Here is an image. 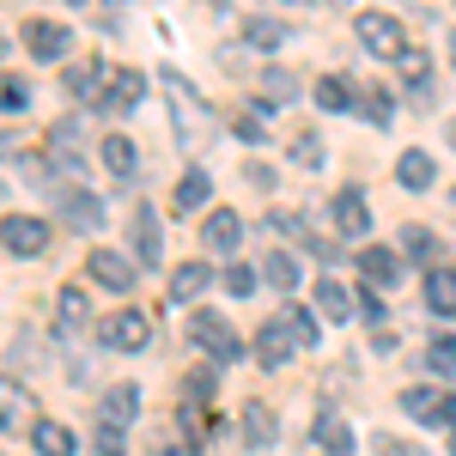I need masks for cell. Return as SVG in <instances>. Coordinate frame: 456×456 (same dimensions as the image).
<instances>
[{"label": "cell", "instance_id": "cell-1", "mask_svg": "<svg viewBox=\"0 0 456 456\" xmlns=\"http://www.w3.org/2000/svg\"><path fill=\"white\" fill-rule=\"evenodd\" d=\"M189 335H195V347L208 353L213 365H232V359H244V335L225 322V316H213V311H201L195 322H189Z\"/></svg>", "mask_w": 456, "mask_h": 456}, {"label": "cell", "instance_id": "cell-2", "mask_svg": "<svg viewBox=\"0 0 456 456\" xmlns=\"http://www.w3.org/2000/svg\"><path fill=\"white\" fill-rule=\"evenodd\" d=\"M159 86H165V98H171V110H176V141H201V134H208V104H195L189 79H183V73H159Z\"/></svg>", "mask_w": 456, "mask_h": 456}, {"label": "cell", "instance_id": "cell-3", "mask_svg": "<svg viewBox=\"0 0 456 456\" xmlns=\"http://www.w3.org/2000/svg\"><path fill=\"white\" fill-rule=\"evenodd\" d=\"M49 165H55V171L61 176H79L86 171V122H79V116H61V122H55V128H49Z\"/></svg>", "mask_w": 456, "mask_h": 456}, {"label": "cell", "instance_id": "cell-4", "mask_svg": "<svg viewBox=\"0 0 456 456\" xmlns=\"http://www.w3.org/2000/svg\"><path fill=\"white\" fill-rule=\"evenodd\" d=\"M353 31H359V43H365V55H378V61H395V55L408 49V31H402L389 12H359Z\"/></svg>", "mask_w": 456, "mask_h": 456}, {"label": "cell", "instance_id": "cell-5", "mask_svg": "<svg viewBox=\"0 0 456 456\" xmlns=\"http://www.w3.org/2000/svg\"><path fill=\"white\" fill-rule=\"evenodd\" d=\"M12 432H37V395L19 378H0V438Z\"/></svg>", "mask_w": 456, "mask_h": 456}, {"label": "cell", "instance_id": "cell-6", "mask_svg": "<svg viewBox=\"0 0 456 456\" xmlns=\"http://www.w3.org/2000/svg\"><path fill=\"white\" fill-rule=\"evenodd\" d=\"M0 244L12 249V256H43V249H49V219H37V213H6V219H0Z\"/></svg>", "mask_w": 456, "mask_h": 456}, {"label": "cell", "instance_id": "cell-7", "mask_svg": "<svg viewBox=\"0 0 456 456\" xmlns=\"http://www.w3.org/2000/svg\"><path fill=\"white\" fill-rule=\"evenodd\" d=\"M55 213H61V219H73L79 232H98V225H104V201H98V195H86V189H79V183H68V176L55 183Z\"/></svg>", "mask_w": 456, "mask_h": 456}, {"label": "cell", "instance_id": "cell-8", "mask_svg": "<svg viewBox=\"0 0 456 456\" xmlns=\"http://www.w3.org/2000/svg\"><path fill=\"white\" fill-rule=\"evenodd\" d=\"M104 347H116V353H146V347H152V322H146L141 311H116L104 322Z\"/></svg>", "mask_w": 456, "mask_h": 456}, {"label": "cell", "instance_id": "cell-9", "mask_svg": "<svg viewBox=\"0 0 456 456\" xmlns=\"http://www.w3.org/2000/svg\"><path fill=\"white\" fill-rule=\"evenodd\" d=\"M359 274H365L371 286H395L402 274H408V256L389 249V244H365L359 249Z\"/></svg>", "mask_w": 456, "mask_h": 456}, {"label": "cell", "instance_id": "cell-10", "mask_svg": "<svg viewBox=\"0 0 456 456\" xmlns=\"http://www.w3.org/2000/svg\"><path fill=\"white\" fill-rule=\"evenodd\" d=\"M25 49H31L37 61H61L68 55V43H73V31L68 25H49V19H25Z\"/></svg>", "mask_w": 456, "mask_h": 456}, {"label": "cell", "instance_id": "cell-11", "mask_svg": "<svg viewBox=\"0 0 456 456\" xmlns=\"http://www.w3.org/2000/svg\"><path fill=\"white\" fill-rule=\"evenodd\" d=\"M134 414H141V384H110L104 389V408H98V426L128 432V426H134Z\"/></svg>", "mask_w": 456, "mask_h": 456}, {"label": "cell", "instance_id": "cell-12", "mask_svg": "<svg viewBox=\"0 0 456 456\" xmlns=\"http://www.w3.org/2000/svg\"><path fill=\"white\" fill-rule=\"evenodd\" d=\"M86 274L104 286V292H128V286H134V262L116 256V249H92V256H86Z\"/></svg>", "mask_w": 456, "mask_h": 456}, {"label": "cell", "instance_id": "cell-13", "mask_svg": "<svg viewBox=\"0 0 456 456\" xmlns=\"http://www.w3.org/2000/svg\"><path fill=\"white\" fill-rule=\"evenodd\" d=\"M201 244H208L213 256H232V249L244 244V219L232 208H213L208 219H201Z\"/></svg>", "mask_w": 456, "mask_h": 456}, {"label": "cell", "instance_id": "cell-14", "mask_svg": "<svg viewBox=\"0 0 456 456\" xmlns=\"http://www.w3.org/2000/svg\"><path fill=\"white\" fill-rule=\"evenodd\" d=\"M292 347H298V335H292V322H286V316H274V322H262V329H256V359H262L268 371L286 365Z\"/></svg>", "mask_w": 456, "mask_h": 456}, {"label": "cell", "instance_id": "cell-15", "mask_svg": "<svg viewBox=\"0 0 456 456\" xmlns=\"http://www.w3.org/2000/svg\"><path fill=\"white\" fill-rule=\"evenodd\" d=\"M402 414H408V420H426V426H444V420H451V395L432 389V384L402 389Z\"/></svg>", "mask_w": 456, "mask_h": 456}, {"label": "cell", "instance_id": "cell-16", "mask_svg": "<svg viewBox=\"0 0 456 456\" xmlns=\"http://www.w3.org/2000/svg\"><path fill=\"white\" fill-rule=\"evenodd\" d=\"M316 110H329V116L359 110V86H353V79H341V73H322V79H316Z\"/></svg>", "mask_w": 456, "mask_h": 456}, {"label": "cell", "instance_id": "cell-17", "mask_svg": "<svg viewBox=\"0 0 456 456\" xmlns=\"http://www.w3.org/2000/svg\"><path fill=\"white\" fill-rule=\"evenodd\" d=\"M432 176H438V165H432V152H420V146H408V152L395 159V183H402V189H414V195L432 189Z\"/></svg>", "mask_w": 456, "mask_h": 456}, {"label": "cell", "instance_id": "cell-18", "mask_svg": "<svg viewBox=\"0 0 456 456\" xmlns=\"http://www.w3.org/2000/svg\"><path fill=\"white\" fill-rule=\"evenodd\" d=\"M316 311L329 316V322H347V316H359V298L341 281H316Z\"/></svg>", "mask_w": 456, "mask_h": 456}, {"label": "cell", "instance_id": "cell-19", "mask_svg": "<svg viewBox=\"0 0 456 456\" xmlns=\"http://www.w3.org/2000/svg\"><path fill=\"white\" fill-rule=\"evenodd\" d=\"M98 159H104V171L116 176V183L134 176V141H128V134H104V141H98Z\"/></svg>", "mask_w": 456, "mask_h": 456}, {"label": "cell", "instance_id": "cell-20", "mask_svg": "<svg viewBox=\"0 0 456 456\" xmlns=\"http://www.w3.org/2000/svg\"><path fill=\"white\" fill-rule=\"evenodd\" d=\"M335 225H341L347 238H365V232H371V213H365V195H359V189L335 195Z\"/></svg>", "mask_w": 456, "mask_h": 456}, {"label": "cell", "instance_id": "cell-21", "mask_svg": "<svg viewBox=\"0 0 456 456\" xmlns=\"http://www.w3.org/2000/svg\"><path fill=\"white\" fill-rule=\"evenodd\" d=\"M208 286H213V268H208V262H183V268L171 274V298H176V305H189V298H201Z\"/></svg>", "mask_w": 456, "mask_h": 456}, {"label": "cell", "instance_id": "cell-22", "mask_svg": "<svg viewBox=\"0 0 456 456\" xmlns=\"http://www.w3.org/2000/svg\"><path fill=\"white\" fill-rule=\"evenodd\" d=\"M110 73H116V68H104V61L68 68V92H73V98H110V92H104V86H110Z\"/></svg>", "mask_w": 456, "mask_h": 456}, {"label": "cell", "instance_id": "cell-23", "mask_svg": "<svg viewBox=\"0 0 456 456\" xmlns=\"http://www.w3.org/2000/svg\"><path fill=\"white\" fill-rule=\"evenodd\" d=\"M141 98H146V79L134 68H116V73H110V98H104L110 110H134Z\"/></svg>", "mask_w": 456, "mask_h": 456}, {"label": "cell", "instance_id": "cell-24", "mask_svg": "<svg viewBox=\"0 0 456 456\" xmlns=\"http://www.w3.org/2000/svg\"><path fill=\"white\" fill-rule=\"evenodd\" d=\"M244 37H249V49H281L292 31H286V19H274V12H249Z\"/></svg>", "mask_w": 456, "mask_h": 456}, {"label": "cell", "instance_id": "cell-25", "mask_svg": "<svg viewBox=\"0 0 456 456\" xmlns=\"http://www.w3.org/2000/svg\"><path fill=\"white\" fill-rule=\"evenodd\" d=\"M134 256H141L146 268H159V256H165V238H159V219L152 213H134Z\"/></svg>", "mask_w": 456, "mask_h": 456}, {"label": "cell", "instance_id": "cell-26", "mask_svg": "<svg viewBox=\"0 0 456 456\" xmlns=\"http://www.w3.org/2000/svg\"><path fill=\"white\" fill-rule=\"evenodd\" d=\"M31 451H37V456H73V432H68L61 420H37Z\"/></svg>", "mask_w": 456, "mask_h": 456}, {"label": "cell", "instance_id": "cell-27", "mask_svg": "<svg viewBox=\"0 0 456 456\" xmlns=\"http://www.w3.org/2000/svg\"><path fill=\"white\" fill-rule=\"evenodd\" d=\"M86 316H92L86 292H79V286H68V292L55 298V322H61V335H79V329H86Z\"/></svg>", "mask_w": 456, "mask_h": 456}, {"label": "cell", "instance_id": "cell-28", "mask_svg": "<svg viewBox=\"0 0 456 456\" xmlns=\"http://www.w3.org/2000/svg\"><path fill=\"white\" fill-rule=\"evenodd\" d=\"M426 305L438 316H456V274L451 268H432V274H426Z\"/></svg>", "mask_w": 456, "mask_h": 456}, {"label": "cell", "instance_id": "cell-29", "mask_svg": "<svg viewBox=\"0 0 456 456\" xmlns=\"http://www.w3.org/2000/svg\"><path fill=\"white\" fill-rule=\"evenodd\" d=\"M208 189H213L208 171H189V176H183V183L171 189V213H195L201 201H208Z\"/></svg>", "mask_w": 456, "mask_h": 456}, {"label": "cell", "instance_id": "cell-30", "mask_svg": "<svg viewBox=\"0 0 456 456\" xmlns=\"http://www.w3.org/2000/svg\"><path fill=\"white\" fill-rule=\"evenodd\" d=\"M262 281L281 286V292H292V286H298V256H292V249H274V256H262Z\"/></svg>", "mask_w": 456, "mask_h": 456}, {"label": "cell", "instance_id": "cell-31", "mask_svg": "<svg viewBox=\"0 0 456 456\" xmlns=\"http://www.w3.org/2000/svg\"><path fill=\"white\" fill-rule=\"evenodd\" d=\"M238 426H244V444H256V451H268V444H274V414H268L262 402H249Z\"/></svg>", "mask_w": 456, "mask_h": 456}, {"label": "cell", "instance_id": "cell-32", "mask_svg": "<svg viewBox=\"0 0 456 456\" xmlns=\"http://www.w3.org/2000/svg\"><path fill=\"white\" fill-rule=\"evenodd\" d=\"M426 73H432V55H426L420 43H408V49L395 55V79H402V86H426Z\"/></svg>", "mask_w": 456, "mask_h": 456}, {"label": "cell", "instance_id": "cell-33", "mask_svg": "<svg viewBox=\"0 0 456 456\" xmlns=\"http://www.w3.org/2000/svg\"><path fill=\"white\" fill-rule=\"evenodd\" d=\"M316 444H322L329 456H347L353 451V426L335 420V414H322V420H316Z\"/></svg>", "mask_w": 456, "mask_h": 456}, {"label": "cell", "instance_id": "cell-34", "mask_svg": "<svg viewBox=\"0 0 456 456\" xmlns=\"http://www.w3.org/2000/svg\"><path fill=\"white\" fill-rule=\"evenodd\" d=\"M292 98H298V73H286V68L262 73V104H292Z\"/></svg>", "mask_w": 456, "mask_h": 456}, {"label": "cell", "instance_id": "cell-35", "mask_svg": "<svg viewBox=\"0 0 456 456\" xmlns=\"http://www.w3.org/2000/svg\"><path fill=\"white\" fill-rule=\"evenodd\" d=\"M402 256H408V262H432V256H438V238H432L426 225H402Z\"/></svg>", "mask_w": 456, "mask_h": 456}, {"label": "cell", "instance_id": "cell-36", "mask_svg": "<svg viewBox=\"0 0 456 456\" xmlns=\"http://www.w3.org/2000/svg\"><path fill=\"white\" fill-rule=\"evenodd\" d=\"M256 274H262V268H244V262H232V268L219 274V286H225L232 298H249V292H256Z\"/></svg>", "mask_w": 456, "mask_h": 456}, {"label": "cell", "instance_id": "cell-37", "mask_svg": "<svg viewBox=\"0 0 456 456\" xmlns=\"http://www.w3.org/2000/svg\"><path fill=\"white\" fill-rule=\"evenodd\" d=\"M426 365H432L438 378H456V341H451V335H438V341L426 347Z\"/></svg>", "mask_w": 456, "mask_h": 456}, {"label": "cell", "instance_id": "cell-38", "mask_svg": "<svg viewBox=\"0 0 456 456\" xmlns=\"http://www.w3.org/2000/svg\"><path fill=\"white\" fill-rule=\"evenodd\" d=\"M31 104V86L19 73H0V110H25Z\"/></svg>", "mask_w": 456, "mask_h": 456}, {"label": "cell", "instance_id": "cell-39", "mask_svg": "<svg viewBox=\"0 0 456 456\" xmlns=\"http://www.w3.org/2000/svg\"><path fill=\"white\" fill-rule=\"evenodd\" d=\"M286 322H292V335H298V347H316V335H322V329H316V316L305 311V305H292V311H286Z\"/></svg>", "mask_w": 456, "mask_h": 456}, {"label": "cell", "instance_id": "cell-40", "mask_svg": "<svg viewBox=\"0 0 456 456\" xmlns=\"http://www.w3.org/2000/svg\"><path fill=\"white\" fill-rule=\"evenodd\" d=\"M292 165H322V141H316L311 128L292 134Z\"/></svg>", "mask_w": 456, "mask_h": 456}, {"label": "cell", "instance_id": "cell-41", "mask_svg": "<svg viewBox=\"0 0 456 456\" xmlns=\"http://www.w3.org/2000/svg\"><path fill=\"white\" fill-rule=\"evenodd\" d=\"M183 389H189V402H213V389H219V378H213L208 365H201V371H189V384H183Z\"/></svg>", "mask_w": 456, "mask_h": 456}, {"label": "cell", "instance_id": "cell-42", "mask_svg": "<svg viewBox=\"0 0 456 456\" xmlns=\"http://www.w3.org/2000/svg\"><path fill=\"white\" fill-rule=\"evenodd\" d=\"M268 232H281V238H305V219L286 213V208H274V213H268Z\"/></svg>", "mask_w": 456, "mask_h": 456}, {"label": "cell", "instance_id": "cell-43", "mask_svg": "<svg viewBox=\"0 0 456 456\" xmlns=\"http://www.w3.org/2000/svg\"><path fill=\"white\" fill-rule=\"evenodd\" d=\"M359 110H365L378 128H384V122H389V92H359Z\"/></svg>", "mask_w": 456, "mask_h": 456}, {"label": "cell", "instance_id": "cell-44", "mask_svg": "<svg viewBox=\"0 0 456 456\" xmlns=\"http://www.w3.org/2000/svg\"><path fill=\"white\" fill-rule=\"evenodd\" d=\"M238 141H244V146H262V141H268V134H262V116H256V110H244V116H238Z\"/></svg>", "mask_w": 456, "mask_h": 456}, {"label": "cell", "instance_id": "cell-45", "mask_svg": "<svg viewBox=\"0 0 456 456\" xmlns=\"http://www.w3.org/2000/svg\"><path fill=\"white\" fill-rule=\"evenodd\" d=\"M122 451H128V438L110 432V426H98V456H122Z\"/></svg>", "mask_w": 456, "mask_h": 456}, {"label": "cell", "instance_id": "cell-46", "mask_svg": "<svg viewBox=\"0 0 456 456\" xmlns=\"http://www.w3.org/2000/svg\"><path fill=\"white\" fill-rule=\"evenodd\" d=\"M389 456H426V451H414V444H384Z\"/></svg>", "mask_w": 456, "mask_h": 456}, {"label": "cell", "instance_id": "cell-47", "mask_svg": "<svg viewBox=\"0 0 456 456\" xmlns=\"http://www.w3.org/2000/svg\"><path fill=\"white\" fill-rule=\"evenodd\" d=\"M451 61H456V31H451Z\"/></svg>", "mask_w": 456, "mask_h": 456}, {"label": "cell", "instance_id": "cell-48", "mask_svg": "<svg viewBox=\"0 0 456 456\" xmlns=\"http://www.w3.org/2000/svg\"><path fill=\"white\" fill-rule=\"evenodd\" d=\"M329 6H353V0H329Z\"/></svg>", "mask_w": 456, "mask_h": 456}, {"label": "cell", "instance_id": "cell-49", "mask_svg": "<svg viewBox=\"0 0 456 456\" xmlns=\"http://www.w3.org/2000/svg\"><path fill=\"white\" fill-rule=\"evenodd\" d=\"M451 420H456V395H451Z\"/></svg>", "mask_w": 456, "mask_h": 456}, {"label": "cell", "instance_id": "cell-50", "mask_svg": "<svg viewBox=\"0 0 456 456\" xmlns=\"http://www.w3.org/2000/svg\"><path fill=\"white\" fill-rule=\"evenodd\" d=\"M451 146H456V122H451Z\"/></svg>", "mask_w": 456, "mask_h": 456}, {"label": "cell", "instance_id": "cell-51", "mask_svg": "<svg viewBox=\"0 0 456 456\" xmlns=\"http://www.w3.org/2000/svg\"><path fill=\"white\" fill-rule=\"evenodd\" d=\"M0 55H6V37H0Z\"/></svg>", "mask_w": 456, "mask_h": 456}, {"label": "cell", "instance_id": "cell-52", "mask_svg": "<svg viewBox=\"0 0 456 456\" xmlns=\"http://www.w3.org/2000/svg\"><path fill=\"white\" fill-rule=\"evenodd\" d=\"M68 6H86V0H68Z\"/></svg>", "mask_w": 456, "mask_h": 456}, {"label": "cell", "instance_id": "cell-53", "mask_svg": "<svg viewBox=\"0 0 456 456\" xmlns=\"http://www.w3.org/2000/svg\"><path fill=\"white\" fill-rule=\"evenodd\" d=\"M451 456H456V438H451Z\"/></svg>", "mask_w": 456, "mask_h": 456}]
</instances>
